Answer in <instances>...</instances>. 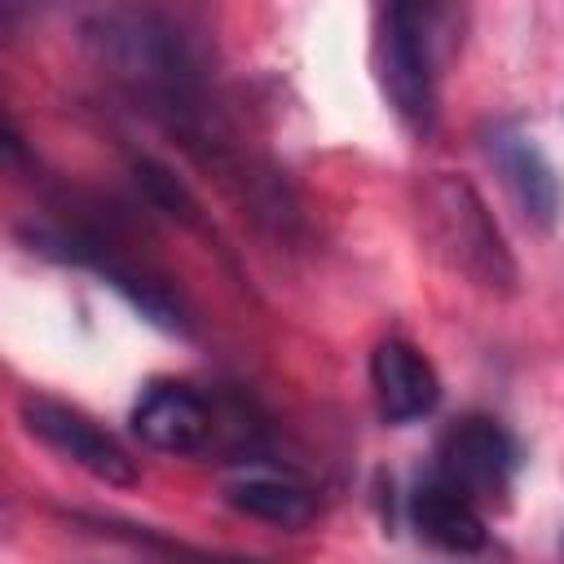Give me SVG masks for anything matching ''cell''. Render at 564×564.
I'll return each mask as SVG.
<instances>
[{
  "label": "cell",
  "instance_id": "obj_1",
  "mask_svg": "<svg viewBox=\"0 0 564 564\" xmlns=\"http://www.w3.org/2000/svg\"><path fill=\"white\" fill-rule=\"evenodd\" d=\"M79 44L123 84L163 110L203 101V53L194 35L150 9H97L79 22Z\"/></svg>",
  "mask_w": 564,
  "mask_h": 564
},
{
  "label": "cell",
  "instance_id": "obj_2",
  "mask_svg": "<svg viewBox=\"0 0 564 564\" xmlns=\"http://www.w3.org/2000/svg\"><path fill=\"white\" fill-rule=\"evenodd\" d=\"M414 220L423 234V247L463 282H471L485 295H516L520 291V264L480 198V189L467 176L432 172L414 189Z\"/></svg>",
  "mask_w": 564,
  "mask_h": 564
},
{
  "label": "cell",
  "instance_id": "obj_3",
  "mask_svg": "<svg viewBox=\"0 0 564 564\" xmlns=\"http://www.w3.org/2000/svg\"><path fill=\"white\" fill-rule=\"evenodd\" d=\"M375 79L392 115L427 137L436 128V57H432V9L388 4L375 18Z\"/></svg>",
  "mask_w": 564,
  "mask_h": 564
},
{
  "label": "cell",
  "instance_id": "obj_4",
  "mask_svg": "<svg viewBox=\"0 0 564 564\" xmlns=\"http://www.w3.org/2000/svg\"><path fill=\"white\" fill-rule=\"evenodd\" d=\"M18 414H22V427L48 445L57 458H66L70 467L88 471L93 480L101 485H115V489H132L141 480V467L137 458L123 449V441L115 432H106L93 414H84L79 405H66L57 397H40V392H26L18 401Z\"/></svg>",
  "mask_w": 564,
  "mask_h": 564
},
{
  "label": "cell",
  "instance_id": "obj_5",
  "mask_svg": "<svg viewBox=\"0 0 564 564\" xmlns=\"http://www.w3.org/2000/svg\"><path fill=\"white\" fill-rule=\"evenodd\" d=\"M516 467H520L516 436L489 414H463L441 432L432 471L445 476L454 489H463L476 507H494L507 502Z\"/></svg>",
  "mask_w": 564,
  "mask_h": 564
},
{
  "label": "cell",
  "instance_id": "obj_6",
  "mask_svg": "<svg viewBox=\"0 0 564 564\" xmlns=\"http://www.w3.org/2000/svg\"><path fill=\"white\" fill-rule=\"evenodd\" d=\"M485 159L494 163L507 198L533 229H551L560 220V207H564L560 172L529 132H520L516 123H494L485 132Z\"/></svg>",
  "mask_w": 564,
  "mask_h": 564
},
{
  "label": "cell",
  "instance_id": "obj_7",
  "mask_svg": "<svg viewBox=\"0 0 564 564\" xmlns=\"http://www.w3.org/2000/svg\"><path fill=\"white\" fill-rule=\"evenodd\" d=\"M132 432L159 454H207L216 445L220 414L189 383H150L132 405Z\"/></svg>",
  "mask_w": 564,
  "mask_h": 564
},
{
  "label": "cell",
  "instance_id": "obj_8",
  "mask_svg": "<svg viewBox=\"0 0 564 564\" xmlns=\"http://www.w3.org/2000/svg\"><path fill=\"white\" fill-rule=\"evenodd\" d=\"M370 388L375 405L388 423L427 419L441 401V375L410 339H383L370 352Z\"/></svg>",
  "mask_w": 564,
  "mask_h": 564
},
{
  "label": "cell",
  "instance_id": "obj_9",
  "mask_svg": "<svg viewBox=\"0 0 564 564\" xmlns=\"http://www.w3.org/2000/svg\"><path fill=\"white\" fill-rule=\"evenodd\" d=\"M410 524H414V533L423 542H432V546H441L449 555H476L489 542L480 507L436 471L414 480V489H410Z\"/></svg>",
  "mask_w": 564,
  "mask_h": 564
},
{
  "label": "cell",
  "instance_id": "obj_10",
  "mask_svg": "<svg viewBox=\"0 0 564 564\" xmlns=\"http://www.w3.org/2000/svg\"><path fill=\"white\" fill-rule=\"evenodd\" d=\"M238 516L273 524V529H304L317 516V498L308 485H300L295 476H278V471H242L225 485L220 494Z\"/></svg>",
  "mask_w": 564,
  "mask_h": 564
},
{
  "label": "cell",
  "instance_id": "obj_11",
  "mask_svg": "<svg viewBox=\"0 0 564 564\" xmlns=\"http://www.w3.org/2000/svg\"><path fill=\"white\" fill-rule=\"evenodd\" d=\"M132 172H137V185L145 189V198H150L163 216H172V220H176V225H185V229L207 234L203 203L189 194V185H185L172 167H163V163H154V159H137V163H132Z\"/></svg>",
  "mask_w": 564,
  "mask_h": 564
}]
</instances>
